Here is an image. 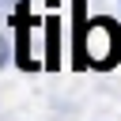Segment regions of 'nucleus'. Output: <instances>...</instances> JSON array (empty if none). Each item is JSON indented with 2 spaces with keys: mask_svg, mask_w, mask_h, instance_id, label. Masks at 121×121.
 Masks as SVG:
<instances>
[{
  "mask_svg": "<svg viewBox=\"0 0 121 121\" xmlns=\"http://www.w3.org/2000/svg\"><path fill=\"white\" fill-rule=\"evenodd\" d=\"M121 53V30L113 19H91L79 30V57H87L95 68H110Z\"/></svg>",
  "mask_w": 121,
  "mask_h": 121,
  "instance_id": "f257e3e1",
  "label": "nucleus"
}]
</instances>
